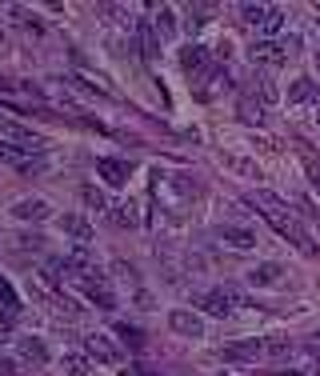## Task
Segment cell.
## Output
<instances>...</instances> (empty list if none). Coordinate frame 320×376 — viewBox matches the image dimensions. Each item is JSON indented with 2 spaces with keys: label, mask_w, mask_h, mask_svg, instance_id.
<instances>
[{
  "label": "cell",
  "mask_w": 320,
  "mask_h": 376,
  "mask_svg": "<svg viewBox=\"0 0 320 376\" xmlns=\"http://www.w3.org/2000/svg\"><path fill=\"white\" fill-rule=\"evenodd\" d=\"M264 220H269V225L276 228V232H281L284 240H293V244H296L300 252H304V256H316V244H312V237H308L304 228L296 225V216L288 213L284 204H281V208H264Z\"/></svg>",
  "instance_id": "cell-1"
},
{
  "label": "cell",
  "mask_w": 320,
  "mask_h": 376,
  "mask_svg": "<svg viewBox=\"0 0 320 376\" xmlns=\"http://www.w3.org/2000/svg\"><path fill=\"white\" fill-rule=\"evenodd\" d=\"M85 349H88V356H92V361H100V364H121V349H116L104 332H88Z\"/></svg>",
  "instance_id": "cell-2"
},
{
  "label": "cell",
  "mask_w": 320,
  "mask_h": 376,
  "mask_svg": "<svg viewBox=\"0 0 320 376\" xmlns=\"http://www.w3.org/2000/svg\"><path fill=\"white\" fill-rule=\"evenodd\" d=\"M8 213H13L16 220H32V225H40V220H49L52 216V204L40 201V196H25V201H16Z\"/></svg>",
  "instance_id": "cell-3"
},
{
  "label": "cell",
  "mask_w": 320,
  "mask_h": 376,
  "mask_svg": "<svg viewBox=\"0 0 320 376\" xmlns=\"http://www.w3.org/2000/svg\"><path fill=\"white\" fill-rule=\"evenodd\" d=\"M168 325H173V332H180V337H188V340L204 337V320H200L197 313H188V308H173V313H168Z\"/></svg>",
  "instance_id": "cell-4"
},
{
  "label": "cell",
  "mask_w": 320,
  "mask_h": 376,
  "mask_svg": "<svg viewBox=\"0 0 320 376\" xmlns=\"http://www.w3.org/2000/svg\"><path fill=\"white\" fill-rule=\"evenodd\" d=\"M76 289L85 292L97 308H104V313H109V308H116V296H112V289H109V280H104V276H97V280H80Z\"/></svg>",
  "instance_id": "cell-5"
},
{
  "label": "cell",
  "mask_w": 320,
  "mask_h": 376,
  "mask_svg": "<svg viewBox=\"0 0 320 376\" xmlns=\"http://www.w3.org/2000/svg\"><path fill=\"white\" fill-rule=\"evenodd\" d=\"M252 61L269 64V68H281V64L288 61V49L276 44V40H257V44H252Z\"/></svg>",
  "instance_id": "cell-6"
},
{
  "label": "cell",
  "mask_w": 320,
  "mask_h": 376,
  "mask_svg": "<svg viewBox=\"0 0 320 376\" xmlns=\"http://www.w3.org/2000/svg\"><path fill=\"white\" fill-rule=\"evenodd\" d=\"M97 173H100V180H104V184H112V188H124V184H128V164H124V161H112V156H104V161H97Z\"/></svg>",
  "instance_id": "cell-7"
},
{
  "label": "cell",
  "mask_w": 320,
  "mask_h": 376,
  "mask_svg": "<svg viewBox=\"0 0 320 376\" xmlns=\"http://www.w3.org/2000/svg\"><path fill=\"white\" fill-rule=\"evenodd\" d=\"M4 140H13V144H20V149H28L32 156L37 152H44V140L32 132V128H20V125H4Z\"/></svg>",
  "instance_id": "cell-8"
},
{
  "label": "cell",
  "mask_w": 320,
  "mask_h": 376,
  "mask_svg": "<svg viewBox=\"0 0 320 376\" xmlns=\"http://www.w3.org/2000/svg\"><path fill=\"white\" fill-rule=\"evenodd\" d=\"M216 237L228 244V249H236V252H248V249H257V237L248 232V228H233V225H224V228H216Z\"/></svg>",
  "instance_id": "cell-9"
},
{
  "label": "cell",
  "mask_w": 320,
  "mask_h": 376,
  "mask_svg": "<svg viewBox=\"0 0 320 376\" xmlns=\"http://www.w3.org/2000/svg\"><path fill=\"white\" fill-rule=\"evenodd\" d=\"M16 356H20L25 364H37V368H40V364L49 361V349H44L37 337H20V340H16Z\"/></svg>",
  "instance_id": "cell-10"
},
{
  "label": "cell",
  "mask_w": 320,
  "mask_h": 376,
  "mask_svg": "<svg viewBox=\"0 0 320 376\" xmlns=\"http://www.w3.org/2000/svg\"><path fill=\"white\" fill-rule=\"evenodd\" d=\"M281 276H284L281 264L264 261V264H257V268L248 272V284H257V289H272V284H281Z\"/></svg>",
  "instance_id": "cell-11"
},
{
  "label": "cell",
  "mask_w": 320,
  "mask_h": 376,
  "mask_svg": "<svg viewBox=\"0 0 320 376\" xmlns=\"http://www.w3.org/2000/svg\"><path fill=\"white\" fill-rule=\"evenodd\" d=\"M224 361H260L264 356V340H245V344H228L221 349Z\"/></svg>",
  "instance_id": "cell-12"
},
{
  "label": "cell",
  "mask_w": 320,
  "mask_h": 376,
  "mask_svg": "<svg viewBox=\"0 0 320 376\" xmlns=\"http://www.w3.org/2000/svg\"><path fill=\"white\" fill-rule=\"evenodd\" d=\"M109 220L116 228H136L140 225V216H136V204L124 201V204H109Z\"/></svg>",
  "instance_id": "cell-13"
},
{
  "label": "cell",
  "mask_w": 320,
  "mask_h": 376,
  "mask_svg": "<svg viewBox=\"0 0 320 376\" xmlns=\"http://www.w3.org/2000/svg\"><path fill=\"white\" fill-rule=\"evenodd\" d=\"M204 64H209V49H204V44H188V49L180 52V68H185V73H204Z\"/></svg>",
  "instance_id": "cell-14"
},
{
  "label": "cell",
  "mask_w": 320,
  "mask_h": 376,
  "mask_svg": "<svg viewBox=\"0 0 320 376\" xmlns=\"http://www.w3.org/2000/svg\"><path fill=\"white\" fill-rule=\"evenodd\" d=\"M288 101L293 104H304V101H316L320 104V88L308 80V76H300V80H293V88H288Z\"/></svg>",
  "instance_id": "cell-15"
},
{
  "label": "cell",
  "mask_w": 320,
  "mask_h": 376,
  "mask_svg": "<svg viewBox=\"0 0 320 376\" xmlns=\"http://www.w3.org/2000/svg\"><path fill=\"white\" fill-rule=\"evenodd\" d=\"M224 168L236 176H245V180H260V168L257 161H248V156H224Z\"/></svg>",
  "instance_id": "cell-16"
},
{
  "label": "cell",
  "mask_w": 320,
  "mask_h": 376,
  "mask_svg": "<svg viewBox=\"0 0 320 376\" xmlns=\"http://www.w3.org/2000/svg\"><path fill=\"white\" fill-rule=\"evenodd\" d=\"M0 161H8L13 168H25V164L32 161V152L20 149V144H13V140H0Z\"/></svg>",
  "instance_id": "cell-17"
},
{
  "label": "cell",
  "mask_w": 320,
  "mask_h": 376,
  "mask_svg": "<svg viewBox=\"0 0 320 376\" xmlns=\"http://www.w3.org/2000/svg\"><path fill=\"white\" fill-rule=\"evenodd\" d=\"M61 228L68 232V237H76L80 244H88V240H92V225H88L85 216H64V220H61Z\"/></svg>",
  "instance_id": "cell-18"
},
{
  "label": "cell",
  "mask_w": 320,
  "mask_h": 376,
  "mask_svg": "<svg viewBox=\"0 0 320 376\" xmlns=\"http://www.w3.org/2000/svg\"><path fill=\"white\" fill-rule=\"evenodd\" d=\"M216 296L224 301V308H228V313H236V308H252V301H248L240 289H233V284H221V289H216Z\"/></svg>",
  "instance_id": "cell-19"
},
{
  "label": "cell",
  "mask_w": 320,
  "mask_h": 376,
  "mask_svg": "<svg viewBox=\"0 0 320 376\" xmlns=\"http://www.w3.org/2000/svg\"><path fill=\"white\" fill-rule=\"evenodd\" d=\"M236 113H240L245 125H260V120H264V104H257V96H240Z\"/></svg>",
  "instance_id": "cell-20"
},
{
  "label": "cell",
  "mask_w": 320,
  "mask_h": 376,
  "mask_svg": "<svg viewBox=\"0 0 320 376\" xmlns=\"http://www.w3.org/2000/svg\"><path fill=\"white\" fill-rule=\"evenodd\" d=\"M80 201H85L92 213H109V196H104L97 184H85V188H80Z\"/></svg>",
  "instance_id": "cell-21"
},
{
  "label": "cell",
  "mask_w": 320,
  "mask_h": 376,
  "mask_svg": "<svg viewBox=\"0 0 320 376\" xmlns=\"http://www.w3.org/2000/svg\"><path fill=\"white\" fill-rule=\"evenodd\" d=\"M197 308H204V313H212V316H233L228 308H224V301L216 296V289L204 292V296H197Z\"/></svg>",
  "instance_id": "cell-22"
},
{
  "label": "cell",
  "mask_w": 320,
  "mask_h": 376,
  "mask_svg": "<svg viewBox=\"0 0 320 376\" xmlns=\"http://www.w3.org/2000/svg\"><path fill=\"white\" fill-rule=\"evenodd\" d=\"M140 49H144V61H152V56L160 52V44H156V28L148 25V20L140 25Z\"/></svg>",
  "instance_id": "cell-23"
},
{
  "label": "cell",
  "mask_w": 320,
  "mask_h": 376,
  "mask_svg": "<svg viewBox=\"0 0 320 376\" xmlns=\"http://www.w3.org/2000/svg\"><path fill=\"white\" fill-rule=\"evenodd\" d=\"M156 37H176V13L173 8H160V16H156Z\"/></svg>",
  "instance_id": "cell-24"
},
{
  "label": "cell",
  "mask_w": 320,
  "mask_h": 376,
  "mask_svg": "<svg viewBox=\"0 0 320 376\" xmlns=\"http://www.w3.org/2000/svg\"><path fill=\"white\" fill-rule=\"evenodd\" d=\"M0 308H8V313H20V301H16V292H13V284H8V280H4V276H0Z\"/></svg>",
  "instance_id": "cell-25"
},
{
  "label": "cell",
  "mask_w": 320,
  "mask_h": 376,
  "mask_svg": "<svg viewBox=\"0 0 320 376\" xmlns=\"http://www.w3.org/2000/svg\"><path fill=\"white\" fill-rule=\"evenodd\" d=\"M281 25H284V13H281V8H269V16L260 20V32L272 37V32H281Z\"/></svg>",
  "instance_id": "cell-26"
},
{
  "label": "cell",
  "mask_w": 320,
  "mask_h": 376,
  "mask_svg": "<svg viewBox=\"0 0 320 376\" xmlns=\"http://www.w3.org/2000/svg\"><path fill=\"white\" fill-rule=\"evenodd\" d=\"M240 16H245V25L260 28V20L269 16V8H264V4H245V8H240Z\"/></svg>",
  "instance_id": "cell-27"
},
{
  "label": "cell",
  "mask_w": 320,
  "mask_h": 376,
  "mask_svg": "<svg viewBox=\"0 0 320 376\" xmlns=\"http://www.w3.org/2000/svg\"><path fill=\"white\" fill-rule=\"evenodd\" d=\"M64 372L68 376H88V361L76 356V352H68V356H64Z\"/></svg>",
  "instance_id": "cell-28"
},
{
  "label": "cell",
  "mask_w": 320,
  "mask_h": 376,
  "mask_svg": "<svg viewBox=\"0 0 320 376\" xmlns=\"http://www.w3.org/2000/svg\"><path fill=\"white\" fill-rule=\"evenodd\" d=\"M264 352H269V356H288V352H293V340L272 337V340H264Z\"/></svg>",
  "instance_id": "cell-29"
},
{
  "label": "cell",
  "mask_w": 320,
  "mask_h": 376,
  "mask_svg": "<svg viewBox=\"0 0 320 376\" xmlns=\"http://www.w3.org/2000/svg\"><path fill=\"white\" fill-rule=\"evenodd\" d=\"M116 337H124L133 349H140V344H144V332H140V328H133V325H116Z\"/></svg>",
  "instance_id": "cell-30"
},
{
  "label": "cell",
  "mask_w": 320,
  "mask_h": 376,
  "mask_svg": "<svg viewBox=\"0 0 320 376\" xmlns=\"http://www.w3.org/2000/svg\"><path fill=\"white\" fill-rule=\"evenodd\" d=\"M257 92H260V104H276V101H281L276 84H269V80H257Z\"/></svg>",
  "instance_id": "cell-31"
},
{
  "label": "cell",
  "mask_w": 320,
  "mask_h": 376,
  "mask_svg": "<svg viewBox=\"0 0 320 376\" xmlns=\"http://www.w3.org/2000/svg\"><path fill=\"white\" fill-rule=\"evenodd\" d=\"M112 272L121 276V280H128V284L136 280V268H133V264H124V261H112Z\"/></svg>",
  "instance_id": "cell-32"
},
{
  "label": "cell",
  "mask_w": 320,
  "mask_h": 376,
  "mask_svg": "<svg viewBox=\"0 0 320 376\" xmlns=\"http://www.w3.org/2000/svg\"><path fill=\"white\" fill-rule=\"evenodd\" d=\"M16 244H20V249H44V237H37V232H25Z\"/></svg>",
  "instance_id": "cell-33"
},
{
  "label": "cell",
  "mask_w": 320,
  "mask_h": 376,
  "mask_svg": "<svg viewBox=\"0 0 320 376\" xmlns=\"http://www.w3.org/2000/svg\"><path fill=\"white\" fill-rule=\"evenodd\" d=\"M13 325H16V313H8V308H0V332H8Z\"/></svg>",
  "instance_id": "cell-34"
},
{
  "label": "cell",
  "mask_w": 320,
  "mask_h": 376,
  "mask_svg": "<svg viewBox=\"0 0 320 376\" xmlns=\"http://www.w3.org/2000/svg\"><path fill=\"white\" fill-rule=\"evenodd\" d=\"M0 376H25V372H20L13 361H4V356H0Z\"/></svg>",
  "instance_id": "cell-35"
},
{
  "label": "cell",
  "mask_w": 320,
  "mask_h": 376,
  "mask_svg": "<svg viewBox=\"0 0 320 376\" xmlns=\"http://www.w3.org/2000/svg\"><path fill=\"white\" fill-rule=\"evenodd\" d=\"M0 92H16V84H13V80H4V76H0Z\"/></svg>",
  "instance_id": "cell-36"
},
{
  "label": "cell",
  "mask_w": 320,
  "mask_h": 376,
  "mask_svg": "<svg viewBox=\"0 0 320 376\" xmlns=\"http://www.w3.org/2000/svg\"><path fill=\"white\" fill-rule=\"evenodd\" d=\"M316 68H320V52H316Z\"/></svg>",
  "instance_id": "cell-37"
},
{
  "label": "cell",
  "mask_w": 320,
  "mask_h": 376,
  "mask_svg": "<svg viewBox=\"0 0 320 376\" xmlns=\"http://www.w3.org/2000/svg\"><path fill=\"white\" fill-rule=\"evenodd\" d=\"M216 376H224V372H216Z\"/></svg>",
  "instance_id": "cell-38"
},
{
  "label": "cell",
  "mask_w": 320,
  "mask_h": 376,
  "mask_svg": "<svg viewBox=\"0 0 320 376\" xmlns=\"http://www.w3.org/2000/svg\"><path fill=\"white\" fill-rule=\"evenodd\" d=\"M124 376H128V372H124Z\"/></svg>",
  "instance_id": "cell-39"
}]
</instances>
